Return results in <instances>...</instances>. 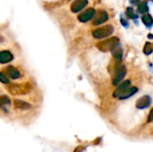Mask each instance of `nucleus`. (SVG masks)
I'll use <instances>...</instances> for the list:
<instances>
[{
	"label": "nucleus",
	"mask_w": 153,
	"mask_h": 152,
	"mask_svg": "<svg viewBox=\"0 0 153 152\" xmlns=\"http://www.w3.org/2000/svg\"><path fill=\"white\" fill-rule=\"evenodd\" d=\"M118 44H119L118 39L114 37V38H111V39H108L107 40L98 43L97 47L100 50H101L103 52H107V51H110V50L112 51L114 48L118 47Z\"/></svg>",
	"instance_id": "obj_1"
},
{
	"label": "nucleus",
	"mask_w": 153,
	"mask_h": 152,
	"mask_svg": "<svg viewBox=\"0 0 153 152\" xmlns=\"http://www.w3.org/2000/svg\"><path fill=\"white\" fill-rule=\"evenodd\" d=\"M113 31H114L113 26L106 25V26H103L101 28H99V29H96L95 30H93L92 35L96 39H103V38L110 36L113 33Z\"/></svg>",
	"instance_id": "obj_2"
},
{
	"label": "nucleus",
	"mask_w": 153,
	"mask_h": 152,
	"mask_svg": "<svg viewBox=\"0 0 153 152\" xmlns=\"http://www.w3.org/2000/svg\"><path fill=\"white\" fill-rule=\"evenodd\" d=\"M126 73V66L122 64H119L116 66L115 68V75L113 78V84L114 85H117L125 77Z\"/></svg>",
	"instance_id": "obj_3"
},
{
	"label": "nucleus",
	"mask_w": 153,
	"mask_h": 152,
	"mask_svg": "<svg viewBox=\"0 0 153 152\" xmlns=\"http://www.w3.org/2000/svg\"><path fill=\"white\" fill-rule=\"evenodd\" d=\"M130 85H131L130 81H125L124 82H122V83L117 87V89L115 90V92H114V97L119 99V97H120L126 90H127L130 88Z\"/></svg>",
	"instance_id": "obj_4"
},
{
	"label": "nucleus",
	"mask_w": 153,
	"mask_h": 152,
	"mask_svg": "<svg viewBox=\"0 0 153 152\" xmlns=\"http://www.w3.org/2000/svg\"><path fill=\"white\" fill-rule=\"evenodd\" d=\"M152 102V99L150 96H143L142 98H140L137 102H136V108H139V109H143V108H146L150 106Z\"/></svg>",
	"instance_id": "obj_5"
},
{
	"label": "nucleus",
	"mask_w": 153,
	"mask_h": 152,
	"mask_svg": "<svg viewBox=\"0 0 153 152\" xmlns=\"http://www.w3.org/2000/svg\"><path fill=\"white\" fill-rule=\"evenodd\" d=\"M94 15H95V10L92 8H90L87 11H85L84 13H82V14H80L78 16V19L82 22H86L90 21L91 18H93Z\"/></svg>",
	"instance_id": "obj_6"
},
{
	"label": "nucleus",
	"mask_w": 153,
	"mask_h": 152,
	"mask_svg": "<svg viewBox=\"0 0 153 152\" xmlns=\"http://www.w3.org/2000/svg\"><path fill=\"white\" fill-rule=\"evenodd\" d=\"M88 3V0H75L71 5V11L73 13H77L82 10Z\"/></svg>",
	"instance_id": "obj_7"
},
{
	"label": "nucleus",
	"mask_w": 153,
	"mask_h": 152,
	"mask_svg": "<svg viewBox=\"0 0 153 152\" xmlns=\"http://www.w3.org/2000/svg\"><path fill=\"white\" fill-rule=\"evenodd\" d=\"M108 13L106 12H104V11H100L95 16V18L93 20V24L94 25H98V24H100L102 22H105L108 20Z\"/></svg>",
	"instance_id": "obj_8"
},
{
	"label": "nucleus",
	"mask_w": 153,
	"mask_h": 152,
	"mask_svg": "<svg viewBox=\"0 0 153 152\" xmlns=\"http://www.w3.org/2000/svg\"><path fill=\"white\" fill-rule=\"evenodd\" d=\"M13 58V55L9 51H1L0 53V63L1 64H5L10 61H12Z\"/></svg>",
	"instance_id": "obj_9"
},
{
	"label": "nucleus",
	"mask_w": 153,
	"mask_h": 152,
	"mask_svg": "<svg viewBox=\"0 0 153 152\" xmlns=\"http://www.w3.org/2000/svg\"><path fill=\"white\" fill-rule=\"evenodd\" d=\"M6 73H7L8 76H9L10 78H12V79H17V78H19V76H20L19 71H18L16 68H14L13 66H12V65H10V66H8V67L6 68Z\"/></svg>",
	"instance_id": "obj_10"
},
{
	"label": "nucleus",
	"mask_w": 153,
	"mask_h": 152,
	"mask_svg": "<svg viewBox=\"0 0 153 152\" xmlns=\"http://www.w3.org/2000/svg\"><path fill=\"white\" fill-rule=\"evenodd\" d=\"M14 107L18 109H22V110H25V109H28L30 108V105L25 101H22V100H19V99H15L14 102Z\"/></svg>",
	"instance_id": "obj_11"
},
{
	"label": "nucleus",
	"mask_w": 153,
	"mask_h": 152,
	"mask_svg": "<svg viewBox=\"0 0 153 152\" xmlns=\"http://www.w3.org/2000/svg\"><path fill=\"white\" fill-rule=\"evenodd\" d=\"M136 92H137V88H136V87H130L127 90H126V91L119 97V99H127V98L133 96V95H134V93H136Z\"/></svg>",
	"instance_id": "obj_12"
},
{
	"label": "nucleus",
	"mask_w": 153,
	"mask_h": 152,
	"mask_svg": "<svg viewBox=\"0 0 153 152\" xmlns=\"http://www.w3.org/2000/svg\"><path fill=\"white\" fill-rule=\"evenodd\" d=\"M112 52H113V56H114V57H115L117 61H120V60L122 59V56H123V51H122V49H121L120 47H117L116 48H114V49L112 50Z\"/></svg>",
	"instance_id": "obj_13"
},
{
	"label": "nucleus",
	"mask_w": 153,
	"mask_h": 152,
	"mask_svg": "<svg viewBox=\"0 0 153 152\" xmlns=\"http://www.w3.org/2000/svg\"><path fill=\"white\" fill-rule=\"evenodd\" d=\"M142 20H143V22H144V24H145L146 26L150 27V26H152V25L153 19H152V17L150 14H144V15H143Z\"/></svg>",
	"instance_id": "obj_14"
},
{
	"label": "nucleus",
	"mask_w": 153,
	"mask_h": 152,
	"mask_svg": "<svg viewBox=\"0 0 153 152\" xmlns=\"http://www.w3.org/2000/svg\"><path fill=\"white\" fill-rule=\"evenodd\" d=\"M138 9H139V11H140L142 13H145L148 12V10H149L146 2H142V3H140L139 5H138Z\"/></svg>",
	"instance_id": "obj_15"
},
{
	"label": "nucleus",
	"mask_w": 153,
	"mask_h": 152,
	"mask_svg": "<svg viewBox=\"0 0 153 152\" xmlns=\"http://www.w3.org/2000/svg\"><path fill=\"white\" fill-rule=\"evenodd\" d=\"M152 52V48L151 44H150V43H146L145 47H144V53H145L146 55H149V54H151Z\"/></svg>",
	"instance_id": "obj_16"
},
{
	"label": "nucleus",
	"mask_w": 153,
	"mask_h": 152,
	"mask_svg": "<svg viewBox=\"0 0 153 152\" xmlns=\"http://www.w3.org/2000/svg\"><path fill=\"white\" fill-rule=\"evenodd\" d=\"M127 15H128V17L133 18V19L136 17V15H135V13H134V9H133L132 7H129V8L127 9Z\"/></svg>",
	"instance_id": "obj_17"
},
{
	"label": "nucleus",
	"mask_w": 153,
	"mask_h": 152,
	"mask_svg": "<svg viewBox=\"0 0 153 152\" xmlns=\"http://www.w3.org/2000/svg\"><path fill=\"white\" fill-rule=\"evenodd\" d=\"M1 103H2V105L9 104V103H10V100H9V99H8L7 97H5V96H2V97H1Z\"/></svg>",
	"instance_id": "obj_18"
},
{
	"label": "nucleus",
	"mask_w": 153,
	"mask_h": 152,
	"mask_svg": "<svg viewBox=\"0 0 153 152\" xmlns=\"http://www.w3.org/2000/svg\"><path fill=\"white\" fill-rule=\"evenodd\" d=\"M1 82H4V83H7V82H8L7 77H5L4 74L3 73H1Z\"/></svg>",
	"instance_id": "obj_19"
},
{
	"label": "nucleus",
	"mask_w": 153,
	"mask_h": 152,
	"mask_svg": "<svg viewBox=\"0 0 153 152\" xmlns=\"http://www.w3.org/2000/svg\"><path fill=\"white\" fill-rule=\"evenodd\" d=\"M152 121H153V108L152 109V111L150 113V116L148 117V122H152Z\"/></svg>",
	"instance_id": "obj_20"
},
{
	"label": "nucleus",
	"mask_w": 153,
	"mask_h": 152,
	"mask_svg": "<svg viewBox=\"0 0 153 152\" xmlns=\"http://www.w3.org/2000/svg\"><path fill=\"white\" fill-rule=\"evenodd\" d=\"M83 150H84V148H83V147H77V148H76V150L74 151V152H82Z\"/></svg>",
	"instance_id": "obj_21"
}]
</instances>
